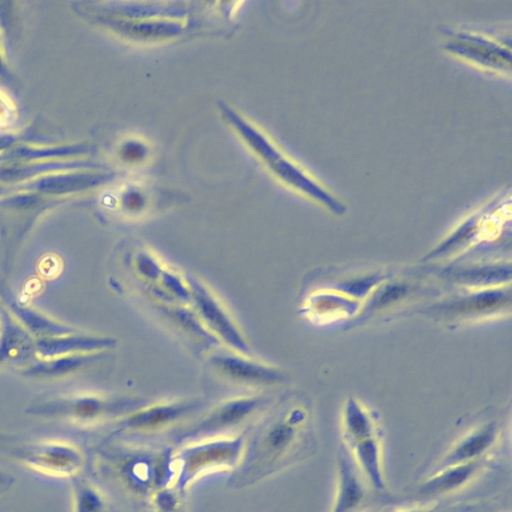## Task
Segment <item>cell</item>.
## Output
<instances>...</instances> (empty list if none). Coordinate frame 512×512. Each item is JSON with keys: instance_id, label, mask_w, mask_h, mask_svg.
<instances>
[{"instance_id": "44dd1931", "label": "cell", "mask_w": 512, "mask_h": 512, "mask_svg": "<svg viewBox=\"0 0 512 512\" xmlns=\"http://www.w3.org/2000/svg\"><path fill=\"white\" fill-rule=\"evenodd\" d=\"M344 432L351 445L374 436V424L367 411L354 399L344 409Z\"/></svg>"}, {"instance_id": "30bf717a", "label": "cell", "mask_w": 512, "mask_h": 512, "mask_svg": "<svg viewBox=\"0 0 512 512\" xmlns=\"http://www.w3.org/2000/svg\"><path fill=\"white\" fill-rule=\"evenodd\" d=\"M445 49L482 67L504 71L510 68V50L499 40L470 31L447 32Z\"/></svg>"}, {"instance_id": "7402d4cb", "label": "cell", "mask_w": 512, "mask_h": 512, "mask_svg": "<svg viewBox=\"0 0 512 512\" xmlns=\"http://www.w3.org/2000/svg\"><path fill=\"white\" fill-rule=\"evenodd\" d=\"M110 24H116L117 30L137 38H159L178 34L181 31V25L173 22H124L108 21Z\"/></svg>"}, {"instance_id": "6da1fadb", "label": "cell", "mask_w": 512, "mask_h": 512, "mask_svg": "<svg viewBox=\"0 0 512 512\" xmlns=\"http://www.w3.org/2000/svg\"><path fill=\"white\" fill-rule=\"evenodd\" d=\"M306 414L293 409L285 416L261 424L244 442L240 461L231 478L234 487L254 484L287 465L296 462L307 452L303 440Z\"/></svg>"}, {"instance_id": "5b68a950", "label": "cell", "mask_w": 512, "mask_h": 512, "mask_svg": "<svg viewBox=\"0 0 512 512\" xmlns=\"http://www.w3.org/2000/svg\"><path fill=\"white\" fill-rule=\"evenodd\" d=\"M8 453L26 468L53 477H74L85 464L83 451L75 444L62 440L11 445Z\"/></svg>"}, {"instance_id": "4fadbf2b", "label": "cell", "mask_w": 512, "mask_h": 512, "mask_svg": "<svg viewBox=\"0 0 512 512\" xmlns=\"http://www.w3.org/2000/svg\"><path fill=\"white\" fill-rule=\"evenodd\" d=\"M103 353L75 354L50 358H36L20 369L21 372L33 378L51 379L67 376L82 370L97 361Z\"/></svg>"}, {"instance_id": "52a82bcc", "label": "cell", "mask_w": 512, "mask_h": 512, "mask_svg": "<svg viewBox=\"0 0 512 512\" xmlns=\"http://www.w3.org/2000/svg\"><path fill=\"white\" fill-rule=\"evenodd\" d=\"M130 407L137 408L133 401L115 400L97 394L84 393L42 403L33 407L32 413L76 424L92 425L122 414Z\"/></svg>"}, {"instance_id": "7c38bea8", "label": "cell", "mask_w": 512, "mask_h": 512, "mask_svg": "<svg viewBox=\"0 0 512 512\" xmlns=\"http://www.w3.org/2000/svg\"><path fill=\"white\" fill-rule=\"evenodd\" d=\"M116 345L114 338L85 332L37 339L34 342V357L50 358L75 354L104 353Z\"/></svg>"}, {"instance_id": "9c48e42d", "label": "cell", "mask_w": 512, "mask_h": 512, "mask_svg": "<svg viewBox=\"0 0 512 512\" xmlns=\"http://www.w3.org/2000/svg\"><path fill=\"white\" fill-rule=\"evenodd\" d=\"M209 363L221 377L237 385L268 386L284 380L277 367L228 347L214 350Z\"/></svg>"}, {"instance_id": "ac0fdd59", "label": "cell", "mask_w": 512, "mask_h": 512, "mask_svg": "<svg viewBox=\"0 0 512 512\" xmlns=\"http://www.w3.org/2000/svg\"><path fill=\"white\" fill-rule=\"evenodd\" d=\"M477 461L457 464L443 468L440 473L426 480L419 488L422 494H442L465 484L476 472Z\"/></svg>"}, {"instance_id": "e0dca14e", "label": "cell", "mask_w": 512, "mask_h": 512, "mask_svg": "<svg viewBox=\"0 0 512 512\" xmlns=\"http://www.w3.org/2000/svg\"><path fill=\"white\" fill-rule=\"evenodd\" d=\"M496 438V425L489 423L473 431L460 440L454 448L444 457L441 469L457 464L475 461L481 456Z\"/></svg>"}, {"instance_id": "8fae6325", "label": "cell", "mask_w": 512, "mask_h": 512, "mask_svg": "<svg viewBox=\"0 0 512 512\" xmlns=\"http://www.w3.org/2000/svg\"><path fill=\"white\" fill-rule=\"evenodd\" d=\"M200 406L196 400L162 401L141 406L125 415L122 430L139 434L157 432L192 414Z\"/></svg>"}, {"instance_id": "5bb4252c", "label": "cell", "mask_w": 512, "mask_h": 512, "mask_svg": "<svg viewBox=\"0 0 512 512\" xmlns=\"http://www.w3.org/2000/svg\"><path fill=\"white\" fill-rule=\"evenodd\" d=\"M6 310L35 340L76 331L71 326L29 305L11 302L7 305Z\"/></svg>"}, {"instance_id": "d4e9b609", "label": "cell", "mask_w": 512, "mask_h": 512, "mask_svg": "<svg viewBox=\"0 0 512 512\" xmlns=\"http://www.w3.org/2000/svg\"><path fill=\"white\" fill-rule=\"evenodd\" d=\"M12 483L13 478L4 471L0 470V490L8 489Z\"/></svg>"}, {"instance_id": "8992f818", "label": "cell", "mask_w": 512, "mask_h": 512, "mask_svg": "<svg viewBox=\"0 0 512 512\" xmlns=\"http://www.w3.org/2000/svg\"><path fill=\"white\" fill-rule=\"evenodd\" d=\"M264 404V398L258 395L238 396L225 400L183 429L177 436V442L183 445L203 439L229 436V432L248 421Z\"/></svg>"}, {"instance_id": "ba28073f", "label": "cell", "mask_w": 512, "mask_h": 512, "mask_svg": "<svg viewBox=\"0 0 512 512\" xmlns=\"http://www.w3.org/2000/svg\"><path fill=\"white\" fill-rule=\"evenodd\" d=\"M193 308L212 334L228 348L248 354L246 340L227 308L203 282L187 278Z\"/></svg>"}, {"instance_id": "4316f807", "label": "cell", "mask_w": 512, "mask_h": 512, "mask_svg": "<svg viewBox=\"0 0 512 512\" xmlns=\"http://www.w3.org/2000/svg\"><path fill=\"white\" fill-rule=\"evenodd\" d=\"M0 318H1V310H0Z\"/></svg>"}, {"instance_id": "9a60e30c", "label": "cell", "mask_w": 512, "mask_h": 512, "mask_svg": "<svg viewBox=\"0 0 512 512\" xmlns=\"http://www.w3.org/2000/svg\"><path fill=\"white\" fill-rule=\"evenodd\" d=\"M348 456L343 449L338 454L339 481L332 512H354L364 498V488Z\"/></svg>"}, {"instance_id": "ffe728a7", "label": "cell", "mask_w": 512, "mask_h": 512, "mask_svg": "<svg viewBox=\"0 0 512 512\" xmlns=\"http://www.w3.org/2000/svg\"><path fill=\"white\" fill-rule=\"evenodd\" d=\"M108 174L84 173L65 176H56L43 180L39 189L47 193L62 194L101 185L109 179Z\"/></svg>"}, {"instance_id": "d6986e66", "label": "cell", "mask_w": 512, "mask_h": 512, "mask_svg": "<svg viewBox=\"0 0 512 512\" xmlns=\"http://www.w3.org/2000/svg\"><path fill=\"white\" fill-rule=\"evenodd\" d=\"M353 447L357 461L371 485L376 490H384L385 482L381 468L380 449L375 436L361 440Z\"/></svg>"}, {"instance_id": "2e32d148", "label": "cell", "mask_w": 512, "mask_h": 512, "mask_svg": "<svg viewBox=\"0 0 512 512\" xmlns=\"http://www.w3.org/2000/svg\"><path fill=\"white\" fill-rule=\"evenodd\" d=\"M35 339L6 310L0 318V363L34 355Z\"/></svg>"}, {"instance_id": "7a4b0ae2", "label": "cell", "mask_w": 512, "mask_h": 512, "mask_svg": "<svg viewBox=\"0 0 512 512\" xmlns=\"http://www.w3.org/2000/svg\"><path fill=\"white\" fill-rule=\"evenodd\" d=\"M219 107L224 118L283 183L317 202L335 215H343L345 213L346 207L338 198L325 189L303 168L289 159L266 135L229 106L221 104Z\"/></svg>"}, {"instance_id": "cb8c5ba5", "label": "cell", "mask_w": 512, "mask_h": 512, "mask_svg": "<svg viewBox=\"0 0 512 512\" xmlns=\"http://www.w3.org/2000/svg\"><path fill=\"white\" fill-rule=\"evenodd\" d=\"M135 262L139 275L148 280H158L165 267L163 263L149 251H141L137 255Z\"/></svg>"}, {"instance_id": "277c9868", "label": "cell", "mask_w": 512, "mask_h": 512, "mask_svg": "<svg viewBox=\"0 0 512 512\" xmlns=\"http://www.w3.org/2000/svg\"><path fill=\"white\" fill-rule=\"evenodd\" d=\"M245 442L244 434L221 436L183 444L172 454V486L181 493L207 472L235 469Z\"/></svg>"}, {"instance_id": "484cf974", "label": "cell", "mask_w": 512, "mask_h": 512, "mask_svg": "<svg viewBox=\"0 0 512 512\" xmlns=\"http://www.w3.org/2000/svg\"><path fill=\"white\" fill-rule=\"evenodd\" d=\"M404 512H424V511H420V510H410V511H404Z\"/></svg>"}, {"instance_id": "603a6c76", "label": "cell", "mask_w": 512, "mask_h": 512, "mask_svg": "<svg viewBox=\"0 0 512 512\" xmlns=\"http://www.w3.org/2000/svg\"><path fill=\"white\" fill-rule=\"evenodd\" d=\"M73 512H107L104 496L91 483L78 481L73 486Z\"/></svg>"}, {"instance_id": "3957f363", "label": "cell", "mask_w": 512, "mask_h": 512, "mask_svg": "<svg viewBox=\"0 0 512 512\" xmlns=\"http://www.w3.org/2000/svg\"><path fill=\"white\" fill-rule=\"evenodd\" d=\"M172 454L143 449L107 451L100 455V465L127 492L152 498L160 488L172 486Z\"/></svg>"}]
</instances>
